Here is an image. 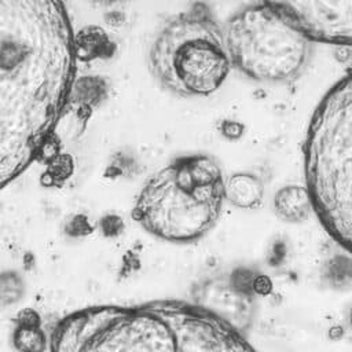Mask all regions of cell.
<instances>
[{
  "mask_svg": "<svg viewBox=\"0 0 352 352\" xmlns=\"http://www.w3.org/2000/svg\"><path fill=\"white\" fill-rule=\"evenodd\" d=\"M76 67V38L62 0H0V190L43 157Z\"/></svg>",
  "mask_w": 352,
  "mask_h": 352,
  "instance_id": "6da1fadb",
  "label": "cell"
},
{
  "mask_svg": "<svg viewBox=\"0 0 352 352\" xmlns=\"http://www.w3.org/2000/svg\"><path fill=\"white\" fill-rule=\"evenodd\" d=\"M304 170L314 212L352 253V72L324 95L311 118Z\"/></svg>",
  "mask_w": 352,
  "mask_h": 352,
  "instance_id": "7a4b0ae2",
  "label": "cell"
},
{
  "mask_svg": "<svg viewBox=\"0 0 352 352\" xmlns=\"http://www.w3.org/2000/svg\"><path fill=\"white\" fill-rule=\"evenodd\" d=\"M221 169L212 157L183 155L146 182L132 217L164 241L194 242L216 224L226 199Z\"/></svg>",
  "mask_w": 352,
  "mask_h": 352,
  "instance_id": "3957f363",
  "label": "cell"
},
{
  "mask_svg": "<svg viewBox=\"0 0 352 352\" xmlns=\"http://www.w3.org/2000/svg\"><path fill=\"white\" fill-rule=\"evenodd\" d=\"M148 60L155 80L183 98L216 92L231 67L224 33L202 1L164 23L151 44Z\"/></svg>",
  "mask_w": 352,
  "mask_h": 352,
  "instance_id": "277c9868",
  "label": "cell"
},
{
  "mask_svg": "<svg viewBox=\"0 0 352 352\" xmlns=\"http://www.w3.org/2000/svg\"><path fill=\"white\" fill-rule=\"evenodd\" d=\"M231 65L253 80L280 82L304 67L312 40L267 4L235 14L224 33Z\"/></svg>",
  "mask_w": 352,
  "mask_h": 352,
  "instance_id": "5b68a950",
  "label": "cell"
},
{
  "mask_svg": "<svg viewBox=\"0 0 352 352\" xmlns=\"http://www.w3.org/2000/svg\"><path fill=\"white\" fill-rule=\"evenodd\" d=\"M312 41L352 45V0H263Z\"/></svg>",
  "mask_w": 352,
  "mask_h": 352,
  "instance_id": "8992f818",
  "label": "cell"
},
{
  "mask_svg": "<svg viewBox=\"0 0 352 352\" xmlns=\"http://www.w3.org/2000/svg\"><path fill=\"white\" fill-rule=\"evenodd\" d=\"M275 214L286 223H301L314 212L309 191L302 186H285L274 197Z\"/></svg>",
  "mask_w": 352,
  "mask_h": 352,
  "instance_id": "52a82bcc",
  "label": "cell"
},
{
  "mask_svg": "<svg viewBox=\"0 0 352 352\" xmlns=\"http://www.w3.org/2000/svg\"><path fill=\"white\" fill-rule=\"evenodd\" d=\"M12 345L16 352H45L50 346L47 334L41 329V319L34 309H22L16 316L12 333Z\"/></svg>",
  "mask_w": 352,
  "mask_h": 352,
  "instance_id": "ba28073f",
  "label": "cell"
},
{
  "mask_svg": "<svg viewBox=\"0 0 352 352\" xmlns=\"http://www.w3.org/2000/svg\"><path fill=\"white\" fill-rule=\"evenodd\" d=\"M226 199L241 209L257 208L264 197L263 182L252 173H235L226 182Z\"/></svg>",
  "mask_w": 352,
  "mask_h": 352,
  "instance_id": "9c48e42d",
  "label": "cell"
},
{
  "mask_svg": "<svg viewBox=\"0 0 352 352\" xmlns=\"http://www.w3.org/2000/svg\"><path fill=\"white\" fill-rule=\"evenodd\" d=\"M26 294V282L21 272L6 270L0 272V307L18 304Z\"/></svg>",
  "mask_w": 352,
  "mask_h": 352,
  "instance_id": "30bf717a",
  "label": "cell"
},
{
  "mask_svg": "<svg viewBox=\"0 0 352 352\" xmlns=\"http://www.w3.org/2000/svg\"><path fill=\"white\" fill-rule=\"evenodd\" d=\"M66 231L73 236H80V235L89 234L92 231V226L89 224L85 216L78 214L69 223V227L66 228Z\"/></svg>",
  "mask_w": 352,
  "mask_h": 352,
  "instance_id": "8fae6325",
  "label": "cell"
},
{
  "mask_svg": "<svg viewBox=\"0 0 352 352\" xmlns=\"http://www.w3.org/2000/svg\"><path fill=\"white\" fill-rule=\"evenodd\" d=\"M100 227H102V231L104 235L110 236V235H117L121 232L124 224H122V220L116 216V214H109L106 217H103L100 220Z\"/></svg>",
  "mask_w": 352,
  "mask_h": 352,
  "instance_id": "7c38bea8",
  "label": "cell"
},
{
  "mask_svg": "<svg viewBox=\"0 0 352 352\" xmlns=\"http://www.w3.org/2000/svg\"><path fill=\"white\" fill-rule=\"evenodd\" d=\"M100 1H121V0H100Z\"/></svg>",
  "mask_w": 352,
  "mask_h": 352,
  "instance_id": "4fadbf2b",
  "label": "cell"
}]
</instances>
